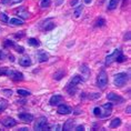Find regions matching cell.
Instances as JSON below:
<instances>
[{"label": "cell", "mask_w": 131, "mask_h": 131, "mask_svg": "<svg viewBox=\"0 0 131 131\" xmlns=\"http://www.w3.org/2000/svg\"><path fill=\"white\" fill-rule=\"evenodd\" d=\"M128 79H129V78H128V74H127L126 72L117 73L116 77H114V80H113L114 86H117V87H122V86H124V84L127 83Z\"/></svg>", "instance_id": "6da1fadb"}, {"label": "cell", "mask_w": 131, "mask_h": 131, "mask_svg": "<svg viewBox=\"0 0 131 131\" xmlns=\"http://www.w3.org/2000/svg\"><path fill=\"white\" fill-rule=\"evenodd\" d=\"M97 82H98V87L100 89H104L108 84V76H107V72L104 70H102L101 72L98 74V79H97Z\"/></svg>", "instance_id": "7a4b0ae2"}, {"label": "cell", "mask_w": 131, "mask_h": 131, "mask_svg": "<svg viewBox=\"0 0 131 131\" xmlns=\"http://www.w3.org/2000/svg\"><path fill=\"white\" fill-rule=\"evenodd\" d=\"M6 76L10 77L11 79H14L16 81H20V80L24 79V74L21 72H19V71H15V70L7 69V71H6Z\"/></svg>", "instance_id": "3957f363"}, {"label": "cell", "mask_w": 131, "mask_h": 131, "mask_svg": "<svg viewBox=\"0 0 131 131\" xmlns=\"http://www.w3.org/2000/svg\"><path fill=\"white\" fill-rule=\"evenodd\" d=\"M121 52H122V51H121L120 49H116V50H114L111 54H108L107 57H106V63L107 64H111L112 62H114V61L117 60L118 56H119Z\"/></svg>", "instance_id": "277c9868"}, {"label": "cell", "mask_w": 131, "mask_h": 131, "mask_svg": "<svg viewBox=\"0 0 131 131\" xmlns=\"http://www.w3.org/2000/svg\"><path fill=\"white\" fill-rule=\"evenodd\" d=\"M83 81H84V80H83L80 76H74V77L72 78V80L70 81V83L68 84V88H67V89H70V88H72V89H73V92H76V90H77V84L83 82Z\"/></svg>", "instance_id": "5b68a950"}, {"label": "cell", "mask_w": 131, "mask_h": 131, "mask_svg": "<svg viewBox=\"0 0 131 131\" xmlns=\"http://www.w3.org/2000/svg\"><path fill=\"white\" fill-rule=\"evenodd\" d=\"M47 122H48L47 118H46V117H40L37 120L36 124H35V129L36 130H45L46 126H47Z\"/></svg>", "instance_id": "8992f818"}, {"label": "cell", "mask_w": 131, "mask_h": 131, "mask_svg": "<svg viewBox=\"0 0 131 131\" xmlns=\"http://www.w3.org/2000/svg\"><path fill=\"white\" fill-rule=\"evenodd\" d=\"M18 117H19V119H20L22 122H25V123H30L31 121L34 120V116H32V114H30V113H28V112L19 113Z\"/></svg>", "instance_id": "52a82bcc"}, {"label": "cell", "mask_w": 131, "mask_h": 131, "mask_svg": "<svg viewBox=\"0 0 131 131\" xmlns=\"http://www.w3.org/2000/svg\"><path fill=\"white\" fill-rule=\"evenodd\" d=\"M107 99L110 100V101H113V102H117V103H121V102H123V101H124V99L122 97L118 96V94L113 93V92L108 93L107 94Z\"/></svg>", "instance_id": "ba28073f"}, {"label": "cell", "mask_w": 131, "mask_h": 131, "mask_svg": "<svg viewBox=\"0 0 131 131\" xmlns=\"http://www.w3.org/2000/svg\"><path fill=\"white\" fill-rule=\"evenodd\" d=\"M1 123L7 128H12L17 124V121L15 119H12V118H5V119L1 120Z\"/></svg>", "instance_id": "9c48e42d"}, {"label": "cell", "mask_w": 131, "mask_h": 131, "mask_svg": "<svg viewBox=\"0 0 131 131\" xmlns=\"http://www.w3.org/2000/svg\"><path fill=\"white\" fill-rule=\"evenodd\" d=\"M63 100V98H62L60 94H54V96H52L50 98V101H49V103L51 104V106H57L61 102V101Z\"/></svg>", "instance_id": "30bf717a"}, {"label": "cell", "mask_w": 131, "mask_h": 131, "mask_svg": "<svg viewBox=\"0 0 131 131\" xmlns=\"http://www.w3.org/2000/svg\"><path fill=\"white\" fill-rule=\"evenodd\" d=\"M58 113L60 114H69L71 113V108L66 106V104H61L58 107Z\"/></svg>", "instance_id": "8fae6325"}, {"label": "cell", "mask_w": 131, "mask_h": 131, "mask_svg": "<svg viewBox=\"0 0 131 131\" xmlns=\"http://www.w3.org/2000/svg\"><path fill=\"white\" fill-rule=\"evenodd\" d=\"M16 14H17L19 17H21V18H24V19H27L29 17V12L26 11L25 8H19V9H17V10H16Z\"/></svg>", "instance_id": "7c38bea8"}, {"label": "cell", "mask_w": 131, "mask_h": 131, "mask_svg": "<svg viewBox=\"0 0 131 131\" xmlns=\"http://www.w3.org/2000/svg\"><path fill=\"white\" fill-rule=\"evenodd\" d=\"M19 64L22 66V67H28V66L31 64V59L29 57H24L19 60Z\"/></svg>", "instance_id": "4fadbf2b"}, {"label": "cell", "mask_w": 131, "mask_h": 131, "mask_svg": "<svg viewBox=\"0 0 131 131\" xmlns=\"http://www.w3.org/2000/svg\"><path fill=\"white\" fill-rule=\"evenodd\" d=\"M38 59L40 62H45L48 60V53H46V51H39L38 52Z\"/></svg>", "instance_id": "5bb4252c"}, {"label": "cell", "mask_w": 131, "mask_h": 131, "mask_svg": "<svg viewBox=\"0 0 131 131\" xmlns=\"http://www.w3.org/2000/svg\"><path fill=\"white\" fill-rule=\"evenodd\" d=\"M118 4H119V0H110L109 5H108V9H109V10H113V9L117 8Z\"/></svg>", "instance_id": "9a60e30c"}, {"label": "cell", "mask_w": 131, "mask_h": 131, "mask_svg": "<svg viewBox=\"0 0 131 131\" xmlns=\"http://www.w3.org/2000/svg\"><path fill=\"white\" fill-rule=\"evenodd\" d=\"M73 123H74L73 120H68L67 122L63 124V130H66V131L71 130V129H72V127H73Z\"/></svg>", "instance_id": "2e32d148"}, {"label": "cell", "mask_w": 131, "mask_h": 131, "mask_svg": "<svg viewBox=\"0 0 131 131\" xmlns=\"http://www.w3.org/2000/svg\"><path fill=\"white\" fill-rule=\"evenodd\" d=\"M121 124V119L120 118H116V119H113L111 121L110 123V128H118Z\"/></svg>", "instance_id": "e0dca14e"}, {"label": "cell", "mask_w": 131, "mask_h": 131, "mask_svg": "<svg viewBox=\"0 0 131 131\" xmlns=\"http://www.w3.org/2000/svg\"><path fill=\"white\" fill-rule=\"evenodd\" d=\"M9 22H10V25H12V26H21L24 22H22L20 19H17V18H12V19H10L9 20Z\"/></svg>", "instance_id": "ac0fdd59"}, {"label": "cell", "mask_w": 131, "mask_h": 131, "mask_svg": "<svg viewBox=\"0 0 131 131\" xmlns=\"http://www.w3.org/2000/svg\"><path fill=\"white\" fill-rule=\"evenodd\" d=\"M28 43L30 46H32V47H39V46H40V42H39L37 39H35V38H30V39H29Z\"/></svg>", "instance_id": "d6986e66"}, {"label": "cell", "mask_w": 131, "mask_h": 131, "mask_svg": "<svg viewBox=\"0 0 131 131\" xmlns=\"http://www.w3.org/2000/svg\"><path fill=\"white\" fill-rule=\"evenodd\" d=\"M50 5H51V0H41V2H40V6L42 9L50 7Z\"/></svg>", "instance_id": "ffe728a7"}, {"label": "cell", "mask_w": 131, "mask_h": 131, "mask_svg": "<svg viewBox=\"0 0 131 131\" xmlns=\"http://www.w3.org/2000/svg\"><path fill=\"white\" fill-rule=\"evenodd\" d=\"M18 94H20V96L22 97H27V96H30V91H27V90H24V89H18L17 90Z\"/></svg>", "instance_id": "44dd1931"}, {"label": "cell", "mask_w": 131, "mask_h": 131, "mask_svg": "<svg viewBox=\"0 0 131 131\" xmlns=\"http://www.w3.org/2000/svg\"><path fill=\"white\" fill-rule=\"evenodd\" d=\"M7 106H8V102L6 100H1V101H0V113H1L2 111L6 110Z\"/></svg>", "instance_id": "7402d4cb"}, {"label": "cell", "mask_w": 131, "mask_h": 131, "mask_svg": "<svg viewBox=\"0 0 131 131\" xmlns=\"http://www.w3.org/2000/svg\"><path fill=\"white\" fill-rule=\"evenodd\" d=\"M63 74H64V71L63 70H60L59 71V72H57V73H54V79L56 80H60L62 77H63Z\"/></svg>", "instance_id": "603a6c76"}, {"label": "cell", "mask_w": 131, "mask_h": 131, "mask_svg": "<svg viewBox=\"0 0 131 131\" xmlns=\"http://www.w3.org/2000/svg\"><path fill=\"white\" fill-rule=\"evenodd\" d=\"M0 20L4 21V22H8L9 21V18H8V16L6 15L5 12H1V14H0Z\"/></svg>", "instance_id": "cb8c5ba5"}, {"label": "cell", "mask_w": 131, "mask_h": 131, "mask_svg": "<svg viewBox=\"0 0 131 131\" xmlns=\"http://www.w3.org/2000/svg\"><path fill=\"white\" fill-rule=\"evenodd\" d=\"M81 11H82V6H80V7H78V8L76 9V11H74V17H76V18H79Z\"/></svg>", "instance_id": "d4e9b609"}, {"label": "cell", "mask_w": 131, "mask_h": 131, "mask_svg": "<svg viewBox=\"0 0 131 131\" xmlns=\"http://www.w3.org/2000/svg\"><path fill=\"white\" fill-rule=\"evenodd\" d=\"M126 60H127V58L124 57V56L122 54V52H121V53L118 56V58H117V60H116V61H117V62H124Z\"/></svg>", "instance_id": "484cf974"}, {"label": "cell", "mask_w": 131, "mask_h": 131, "mask_svg": "<svg viewBox=\"0 0 131 131\" xmlns=\"http://www.w3.org/2000/svg\"><path fill=\"white\" fill-rule=\"evenodd\" d=\"M93 114H94L96 117H100V114H101V109H100L99 107H96V108L93 109Z\"/></svg>", "instance_id": "4316f807"}, {"label": "cell", "mask_w": 131, "mask_h": 131, "mask_svg": "<svg viewBox=\"0 0 131 131\" xmlns=\"http://www.w3.org/2000/svg\"><path fill=\"white\" fill-rule=\"evenodd\" d=\"M104 24H106V20H104V19H99V20L97 21V27H102V26H104Z\"/></svg>", "instance_id": "83f0119b"}, {"label": "cell", "mask_w": 131, "mask_h": 131, "mask_svg": "<svg viewBox=\"0 0 131 131\" xmlns=\"http://www.w3.org/2000/svg\"><path fill=\"white\" fill-rule=\"evenodd\" d=\"M5 47L7 48V47H15V43L12 41H10V40H6L5 41Z\"/></svg>", "instance_id": "f1b7e54d"}, {"label": "cell", "mask_w": 131, "mask_h": 131, "mask_svg": "<svg viewBox=\"0 0 131 131\" xmlns=\"http://www.w3.org/2000/svg\"><path fill=\"white\" fill-rule=\"evenodd\" d=\"M53 27H54V24H49V25L47 26V27H45V30H46V31H48V30H51V29L53 28Z\"/></svg>", "instance_id": "f546056e"}, {"label": "cell", "mask_w": 131, "mask_h": 131, "mask_svg": "<svg viewBox=\"0 0 131 131\" xmlns=\"http://www.w3.org/2000/svg\"><path fill=\"white\" fill-rule=\"evenodd\" d=\"M103 108L106 110H111V108H112V104H111V103H106V104H103Z\"/></svg>", "instance_id": "4dcf8cb0"}, {"label": "cell", "mask_w": 131, "mask_h": 131, "mask_svg": "<svg viewBox=\"0 0 131 131\" xmlns=\"http://www.w3.org/2000/svg\"><path fill=\"white\" fill-rule=\"evenodd\" d=\"M16 49H17V52H19V53H24V51H25L24 47H21V46L20 47H19V46L18 47H16Z\"/></svg>", "instance_id": "1f68e13d"}, {"label": "cell", "mask_w": 131, "mask_h": 131, "mask_svg": "<svg viewBox=\"0 0 131 131\" xmlns=\"http://www.w3.org/2000/svg\"><path fill=\"white\" fill-rule=\"evenodd\" d=\"M4 93H6V96H11L12 94V91L11 90H4Z\"/></svg>", "instance_id": "d6a6232c"}, {"label": "cell", "mask_w": 131, "mask_h": 131, "mask_svg": "<svg viewBox=\"0 0 131 131\" xmlns=\"http://www.w3.org/2000/svg\"><path fill=\"white\" fill-rule=\"evenodd\" d=\"M22 0H10V5H15V4H19Z\"/></svg>", "instance_id": "836d02e7"}, {"label": "cell", "mask_w": 131, "mask_h": 131, "mask_svg": "<svg viewBox=\"0 0 131 131\" xmlns=\"http://www.w3.org/2000/svg\"><path fill=\"white\" fill-rule=\"evenodd\" d=\"M76 130H77V131H82V130H84V127H83V126H78V127L76 128Z\"/></svg>", "instance_id": "e575fe53"}, {"label": "cell", "mask_w": 131, "mask_h": 131, "mask_svg": "<svg viewBox=\"0 0 131 131\" xmlns=\"http://www.w3.org/2000/svg\"><path fill=\"white\" fill-rule=\"evenodd\" d=\"M124 39H127V40H129V39H130V32H128V34H127V37H126V36H124Z\"/></svg>", "instance_id": "d590c367"}, {"label": "cell", "mask_w": 131, "mask_h": 131, "mask_svg": "<svg viewBox=\"0 0 131 131\" xmlns=\"http://www.w3.org/2000/svg\"><path fill=\"white\" fill-rule=\"evenodd\" d=\"M4 58H5L4 52H1V51H0V59H4Z\"/></svg>", "instance_id": "8d00e7d4"}, {"label": "cell", "mask_w": 131, "mask_h": 131, "mask_svg": "<svg viewBox=\"0 0 131 131\" xmlns=\"http://www.w3.org/2000/svg\"><path fill=\"white\" fill-rule=\"evenodd\" d=\"M91 1H92V0H84V2H86V4H90Z\"/></svg>", "instance_id": "74e56055"}, {"label": "cell", "mask_w": 131, "mask_h": 131, "mask_svg": "<svg viewBox=\"0 0 131 131\" xmlns=\"http://www.w3.org/2000/svg\"><path fill=\"white\" fill-rule=\"evenodd\" d=\"M130 110H131L130 107H128V108H127V113H130Z\"/></svg>", "instance_id": "f35d334b"}]
</instances>
